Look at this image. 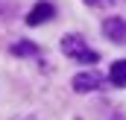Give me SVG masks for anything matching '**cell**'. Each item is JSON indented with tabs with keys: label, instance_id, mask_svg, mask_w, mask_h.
<instances>
[{
	"label": "cell",
	"instance_id": "obj_1",
	"mask_svg": "<svg viewBox=\"0 0 126 120\" xmlns=\"http://www.w3.org/2000/svg\"><path fill=\"white\" fill-rule=\"evenodd\" d=\"M62 53L67 59H73V61H82V64H94V61L100 59L94 50L85 47V41H82L79 35H64L62 38Z\"/></svg>",
	"mask_w": 126,
	"mask_h": 120
},
{
	"label": "cell",
	"instance_id": "obj_2",
	"mask_svg": "<svg viewBox=\"0 0 126 120\" xmlns=\"http://www.w3.org/2000/svg\"><path fill=\"white\" fill-rule=\"evenodd\" d=\"M103 32L109 35V41H114V44H126V18H106Z\"/></svg>",
	"mask_w": 126,
	"mask_h": 120
},
{
	"label": "cell",
	"instance_id": "obj_3",
	"mask_svg": "<svg viewBox=\"0 0 126 120\" xmlns=\"http://www.w3.org/2000/svg\"><path fill=\"white\" fill-rule=\"evenodd\" d=\"M100 85H103V76L94 73V70H85V73H76L73 76V88L76 91H94Z\"/></svg>",
	"mask_w": 126,
	"mask_h": 120
},
{
	"label": "cell",
	"instance_id": "obj_4",
	"mask_svg": "<svg viewBox=\"0 0 126 120\" xmlns=\"http://www.w3.org/2000/svg\"><path fill=\"white\" fill-rule=\"evenodd\" d=\"M53 15H56L53 3H38V6H32V12H30V18H27V24H30V27H38V24L50 21Z\"/></svg>",
	"mask_w": 126,
	"mask_h": 120
},
{
	"label": "cell",
	"instance_id": "obj_5",
	"mask_svg": "<svg viewBox=\"0 0 126 120\" xmlns=\"http://www.w3.org/2000/svg\"><path fill=\"white\" fill-rule=\"evenodd\" d=\"M109 79H111V85H117V88H123V85H126V59H120V61L111 64Z\"/></svg>",
	"mask_w": 126,
	"mask_h": 120
},
{
	"label": "cell",
	"instance_id": "obj_6",
	"mask_svg": "<svg viewBox=\"0 0 126 120\" xmlns=\"http://www.w3.org/2000/svg\"><path fill=\"white\" fill-rule=\"evenodd\" d=\"M12 53H15V56H38V47H35L32 41H18V44L12 47Z\"/></svg>",
	"mask_w": 126,
	"mask_h": 120
},
{
	"label": "cell",
	"instance_id": "obj_7",
	"mask_svg": "<svg viewBox=\"0 0 126 120\" xmlns=\"http://www.w3.org/2000/svg\"><path fill=\"white\" fill-rule=\"evenodd\" d=\"M88 6H109V3H114V0H85Z\"/></svg>",
	"mask_w": 126,
	"mask_h": 120
},
{
	"label": "cell",
	"instance_id": "obj_8",
	"mask_svg": "<svg viewBox=\"0 0 126 120\" xmlns=\"http://www.w3.org/2000/svg\"><path fill=\"white\" fill-rule=\"evenodd\" d=\"M111 120H123V114H114V117H111Z\"/></svg>",
	"mask_w": 126,
	"mask_h": 120
}]
</instances>
